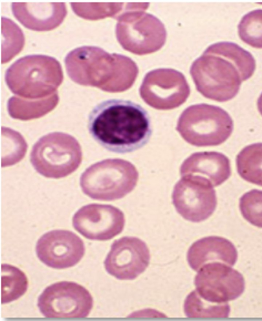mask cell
I'll return each mask as SVG.
<instances>
[{"mask_svg": "<svg viewBox=\"0 0 262 321\" xmlns=\"http://www.w3.org/2000/svg\"><path fill=\"white\" fill-rule=\"evenodd\" d=\"M57 92L39 99H28L11 97L7 103V109L11 117L23 121L38 118L52 110L59 101Z\"/></svg>", "mask_w": 262, "mask_h": 321, "instance_id": "d6986e66", "label": "cell"}, {"mask_svg": "<svg viewBox=\"0 0 262 321\" xmlns=\"http://www.w3.org/2000/svg\"><path fill=\"white\" fill-rule=\"evenodd\" d=\"M176 129L192 145L217 146L231 135L233 122L228 113L222 108L202 103L191 105L183 111Z\"/></svg>", "mask_w": 262, "mask_h": 321, "instance_id": "52a82bcc", "label": "cell"}, {"mask_svg": "<svg viewBox=\"0 0 262 321\" xmlns=\"http://www.w3.org/2000/svg\"><path fill=\"white\" fill-rule=\"evenodd\" d=\"M236 165L243 179L262 186V143L244 147L236 156Z\"/></svg>", "mask_w": 262, "mask_h": 321, "instance_id": "ffe728a7", "label": "cell"}, {"mask_svg": "<svg viewBox=\"0 0 262 321\" xmlns=\"http://www.w3.org/2000/svg\"><path fill=\"white\" fill-rule=\"evenodd\" d=\"M28 285L25 273L17 267L2 265V303L17 300L26 292Z\"/></svg>", "mask_w": 262, "mask_h": 321, "instance_id": "7402d4cb", "label": "cell"}, {"mask_svg": "<svg viewBox=\"0 0 262 321\" xmlns=\"http://www.w3.org/2000/svg\"><path fill=\"white\" fill-rule=\"evenodd\" d=\"M81 148L72 135L53 132L41 137L32 147L30 162L40 175L51 178L66 177L75 171L82 161Z\"/></svg>", "mask_w": 262, "mask_h": 321, "instance_id": "ba28073f", "label": "cell"}, {"mask_svg": "<svg viewBox=\"0 0 262 321\" xmlns=\"http://www.w3.org/2000/svg\"><path fill=\"white\" fill-rule=\"evenodd\" d=\"M124 3H71L73 11L86 19L96 20L118 16L123 10Z\"/></svg>", "mask_w": 262, "mask_h": 321, "instance_id": "d4e9b609", "label": "cell"}, {"mask_svg": "<svg viewBox=\"0 0 262 321\" xmlns=\"http://www.w3.org/2000/svg\"><path fill=\"white\" fill-rule=\"evenodd\" d=\"M88 129L99 145L118 153L141 148L152 133L147 111L139 104L123 99H109L96 105L89 115Z\"/></svg>", "mask_w": 262, "mask_h": 321, "instance_id": "7a4b0ae2", "label": "cell"}, {"mask_svg": "<svg viewBox=\"0 0 262 321\" xmlns=\"http://www.w3.org/2000/svg\"><path fill=\"white\" fill-rule=\"evenodd\" d=\"M239 207L243 217L252 225L262 228V191L251 190L239 199Z\"/></svg>", "mask_w": 262, "mask_h": 321, "instance_id": "484cf974", "label": "cell"}, {"mask_svg": "<svg viewBox=\"0 0 262 321\" xmlns=\"http://www.w3.org/2000/svg\"><path fill=\"white\" fill-rule=\"evenodd\" d=\"M27 144L22 135L17 131L2 127V166L15 164L26 154Z\"/></svg>", "mask_w": 262, "mask_h": 321, "instance_id": "603a6c76", "label": "cell"}, {"mask_svg": "<svg viewBox=\"0 0 262 321\" xmlns=\"http://www.w3.org/2000/svg\"><path fill=\"white\" fill-rule=\"evenodd\" d=\"M242 40L255 48H262V9H256L245 14L238 26Z\"/></svg>", "mask_w": 262, "mask_h": 321, "instance_id": "cb8c5ba5", "label": "cell"}, {"mask_svg": "<svg viewBox=\"0 0 262 321\" xmlns=\"http://www.w3.org/2000/svg\"><path fill=\"white\" fill-rule=\"evenodd\" d=\"M258 110L262 116V93L259 96L257 102Z\"/></svg>", "mask_w": 262, "mask_h": 321, "instance_id": "4316f807", "label": "cell"}, {"mask_svg": "<svg viewBox=\"0 0 262 321\" xmlns=\"http://www.w3.org/2000/svg\"><path fill=\"white\" fill-rule=\"evenodd\" d=\"M184 309L185 315L190 318H226L230 308L227 303L216 304L202 299L193 290L185 299Z\"/></svg>", "mask_w": 262, "mask_h": 321, "instance_id": "44dd1931", "label": "cell"}, {"mask_svg": "<svg viewBox=\"0 0 262 321\" xmlns=\"http://www.w3.org/2000/svg\"><path fill=\"white\" fill-rule=\"evenodd\" d=\"M190 92L184 75L172 68H158L148 72L139 88L143 100L159 110L180 106L186 101Z\"/></svg>", "mask_w": 262, "mask_h": 321, "instance_id": "30bf717a", "label": "cell"}, {"mask_svg": "<svg viewBox=\"0 0 262 321\" xmlns=\"http://www.w3.org/2000/svg\"><path fill=\"white\" fill-rule=\"evenodd\" d=\"M64 61L67 74L73 81L109 93L130 88L139 73L130 58L110 54L95 46L75 48L67 54Z\"/></svg>", "mask_w": 262, "mask_h": 321, "instance_id": "3957f363", "label": "cell"}, {"mask_svg": "<svg viewBox=\"0 0 262 321\" xmlns=\"http://www.w3.org/2000/svg\"><path fill=\"white\" fill-rule=\"evenodd\" d=\"M63 79L59 62L45 55L21 57L6 71L5 82L10 90L21 98L39 99L57 92Z\"/></svg>", "mask_w": 262, "mask_h": 321, "instance_id": "277c9868", "label": "cell"}, {"mask_svg": "<svg viewBox=\"0 0 262 321\" xmlns=\"http://www.w3.org/2000/svg\"><path fill=\"white\" fill-rule=\"evenodd\" d=\"M148 3H127L116 17L117 39L122 48L135 54L143 55L160 49L166 39L163 24L144 10Z\"/></svg>", "mask_w": 262, "mask_h": 321, "instance_id": "5b68a950", "label": "cell"}, {"mask_svg": "<svg viewBox=\"0 0 262 321\" xmlns=\"http://www.w3.org/2000/svg\"><path fill=\"white\" fill-rule=\"evenodd\" d=\"M231 174L229 158L215 151L194 153L183 162L180 167L181 176H200L209 180L214 187L225 182Z\"/></svg>", "mask_w": 262, "mask_h": 321, "instance_id": "e0dca14e", "label": "cell"}, {"mask_svg": "<svg viewBox=\"0 0 262 321\" xmlns=\"http://www.w3.org/2000/svg\"><path fill=\"white\" fill-rule=\"evenodd\" d=\"M150 253L138 238L124 237L115 240L104 262L107 272L119 280H133L148 266Z\"/></svg>", "mask_w": 262, "mask_h": 321, "instance_id": "5bb4252c", "label": "cell"}, {"mask_svg": "<svg viewBox=\"0 0 262 321\" xmlns=\"http://www.w3.org/2000/svg\"><path fill=\"white\" fill-rule=\"evenodd\" d=\"M172 203L184 219L199 222L208 218L217 204L215 191L210 181L198 176H184L176 184Z\"/></svg>", "mask_w": 262, "mask_h": 321, "instance_id": "8fae6325", "label": "cell"}, {"mask_svg": "<svg viewBox=\"0 0 262 321\" xmlns=\"http://www.w3.org/2000/svg\"><path fill=\"white\" fill-rule=\"evenodd\" d=\"M255 66L250 53L236 43L220 42L209 46L192 63L190 73L203 96L225 102L237 94L242 81L252 76Z\"/></svg>", "mask_w": 262, "mask_h": 321, "instance_id": "6da1fadb", "label": "cell"}, {"mask_svg": "<svg viewBox=\"0 0 262 321\" xmlns=\"http://www.w3.org/2000/svg\"><path fill=\"white\" fill-rule=\"evenodd\" d=\"M139 178L138 172L130 162L108 158L96 163L81 174L82 192L93 199L113 201L132 191Z\"/></svg>", "mask_w": 262, "mask_h": 321, "instance_id": "8992f818", "label": "cell"}, {"mask_svg": "<svg viewBox=\"0 0 262 321\" xmlns=\"http://www.w3.org/2000/svg\"><path fill=\"white\" fill-rule=\"evenodd\" d=\"M187 258L191 268L198 271L202 266L211 262H219L232 266L236 262L237 252L228 239L209 236L194 242L188 250Z\"/></svg>", "mask_w": 262, "mask_h": 321, "instance_id": "ac0fdd59", "label": "cell"}, {"mask_svg": "<svg viewBox=\"0 0 262 321\" xmlns=\"http://www.w3.org/2000/svg\"><path fill=\"white\" fill-rule=\"evenodd\" d=\"M11 9L14 16L24 26L37 31L56 28L67 14L64 3H12Z\"/></svg>", "mask_w": 262, "mask_h": 321, "instance_id": "2e32d148", "label": "cell"}, {"mask_svg": "<svg viewBox=\"0 0 262 321\" xmlns=\"http://www.w3.org/2000/svg\"><path fill=\"white\" fill-rule=\"evenodd\" d=\"M36 253L46 265L56 269L72 267L84 256L83 241L76 234L67 230H57L43 234L37 241Z\"/></svg>", "mask_w": 262, "mask_h": 321, "instance_id": "9a60e30c", "label": "cell"}, {"mask_svg": "<svg viewBox=\"0 0 262 321\" xmlns=\"http://www.w3.org/2000/svg\"><path fill=\"white\" fill-rule=\"evenodd\" d=\"M37 306L48 318H84L93 306V297L83 286L62 281L48 286L39 295Z\"/></svg>", "mask_w": 262, "mask_h": 321, "instance_id": "9c48e42d", "label": "cell"}, {"mask_svg": "<svg viewBox=\"0 0 262 321\" xmlns=\"http://www.w3.org/2000/svg\"><path fill=\"white\" fill-rule=\"evenodd\" d=\"M222 262L205 264L198 271L195 290L204 300L216 304L226 303L238 297L245 290L241 273Z\"/></svg>", "mask_w": 262, "mask_h": 321, "instance_id": "7c38bea8", "label": "cell"}, {"mask_svg": "<svg viewBox=\"0 0 262 321\" xmlns=\"http://www.w3.org/2000/svg\"><path fill=\"white\" fill-rule=\"evenodd\" d=\"M72 223L85 238L106 241L122 232L125 217L120 210L112 205L92 203L79 209L73 217Z\"/></svg>", "mask_w": 262, "mask_h": 321, "instance_id": "4fadbf2b", "label": "cell"}]
</instances>
